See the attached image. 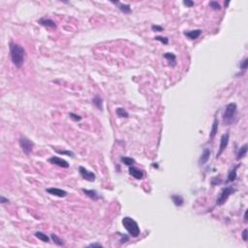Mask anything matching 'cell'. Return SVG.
<instances>
[{
    "label": "cell",
    "instance_id": "3",
    "mask_svg": "<svg viewBox=\"0 0 248 248\" xmlns=\"http://www.w3.org/2000/svg\"><path fill=\"white\" fill-rule=\"evenodd\" d=\"M236 112H237V107L236 103H230L226 106L222 117L223 122L226 125H231L234 122L235 117L236 116Z\"/></svg>",
    "mask_w": 248,
    "mask_h": 248
},
{
    "label": "cell",
    "instance_id": "6",
    "mask_svg": "<svg viewBox=\"0 0 248 248\" xmlns=\"http://www.w3.org/2000/svg\"><path fill=\"white\" fill-rule=\"evenodd\" d=\"M79 174H81V176L83 179H85L87 181H90V182L95 181V179H96L95 174L90 172V171H88L87 169H85L84 167L79 166Z\"/></svg>",
    "mask_w": 248,
    "mask_h": 248
},
{
    "label": "cell",
    "instance_id": "21",
    "mask_svg": "<svg viewBox=\"0 0 248 248\" xmlns=\"http://www.w3.org/2000/svg\"><path fill=\"white\" fill-rule=\"evenodd\" d=\"M120 161H121V163H123L124 165H126V166H133L134 165L135 163H136V161H135V159H133V158H131V157H126V156H122L121 158H120Z\"/></svg>",
    "mask_w": 248,
    "mask_h": 248
},
{
    "label": "cell",
    "instance_id": "34",
    "mask_svg": "<svg viewBox=\"0 0 248 248\" xmlns=\"http://www.w3.org/2000/svg\"><path fill=\"white\" fill-rule=\"evenodd\" d=\"M183 4H184L185 6H188V7H192V6H194V2L191 1V0H184V1H183Z\"/></svg>",
    "mask_w": 248,
    "mask_h": 248
},
{
    "label": "cell",
    "instance_id": "23",
    "mask_svg": "<svg viewBox=\"0 0 248 248\" xmlns=\"http://www.w3.org/2000/svg\"><path fill=\"white\" fill-rule=\"evenodd\" d=\"M35 236L37 238H39V241H42L43 242H49L50 240V236H47L46 234H44L42 232H36L35 233Z\"/></svg>",
    "mask_w": 248,
    "mask_h": 248
},
{
    "label": "cell",
    "instance_id": "31",
    "mask_svg": "<svg viewBox=\"0 0 248 248\" xmlns=\"http://www.w3.org/2000/svg\"><path fill=\"white\" fill-rule=\"evenodd\" d=\"M151 29L153 31H156V32H161L164 30V27H162L161 25H152L151 26Z\"/></svg>",
    "mask_w": 248,
    "mask_h": 248
},
{
    "label": "cell",
    "instance_id": "36",
    "mask_svg": "<svg viewBox=\"0 0 248 248\" xmlns=\"http://www.w3.org/2000/svg\"><path fill=\"white\" fill-rule=\"evenodd\" d=\"M88 247H103V245L101 243H90Z\"/></svg>",
    "mask_w": 248,
    "mask_h": 248
},
{
    "label": "cell",
    "instance_id": "14",
    "mask_svg": "<svg viewBox=\"0 0 248 248\" xmlns=\"http://www.w3.org/2000/svg\"><path fill=\"white\" fill-rule=\"evenodd\" d=\"M210 154H211V151L209 150V148H205L203 149V151L199 159V164L200 165H205L207 163V161L209 160L210 158Z\"/></svg>",
    "mask_w": 248,
    "mask_h": 248
},
{
    "label": "cell",
    "instance_id": "10",
    "mask_svg": "<svg viewBox=\"0 0 248 248\" xmlns=\"http://www.w3.org/2000/svg\"><path fill=\"white\" fill-rule=\"evenodd\" d=\"M129 174L133 176L134 179H143L144 178V173L141 172L140 169H138V168L136 167H133V166H130L129 167Z\"/></svg>",
    "mask_w": 248,
    "mask_h": 248
},
{
    "label": "cell",
    "instance_id": "32",
    "mask_svg": "<svg viewBox=\"0 0 248 248\" xmlns=\"http://www.w3.org/2000/svg\"><path fill=\"white\" fill-rule=\"evenodd\" d=\"M241 236H242V240H243L244 241H247V240H248V230H247V229H244V230H243Z\"/></svg>",
    "mask_w": 248,
    "mask_h": 248
},
{
    "label": "cell",
    "instance_id": "24",
    "mask_svg": "<svg viewBox=\"0 0 248 248\" xmlns=\"http://www.w3.org/2000/svg\"><path fill=\"white\" fill-rule=\"evenodd\" d=\"M116 112L117 114V117H129L128 112L123 108H117Z\"/></svg>",
    "mask_w": 248,
    "mask_h": 248
},
{
    "label": "cell",
    "instance_id": "11",
    "mask_svg": "<svg viewBox=\"0 0 248 248\" xmlns=\"http://www.w3.org/2000/svg\"><path fill=\"white\" fill-rule=\"evenodd\" d=\"M38 23H40L41 25L45 26V27H48V28H56V23L50 20V19H47V17H42L38 21Z\"/></svg>",
    "mask_w": 248,
    "mask_h": 248
},
{
    "label": "cell",
    "instance_id": "9",
    "mask_svg": "<svg viewBox=\"0 0 248 248\" xmlns=\"http://www.w3.org/2000/svg\"><path fill=\"white\" fill-rule=\"evenodd\" d=\"M46 192H48V193L50 194V195H54V196L59 197V198H64V197H66L67 195H68L67 191L62 190V189H59V188H55V187L47 188V189H46Z\"/></svg>",
    "mask_w": 248,
    "mask_h": 248
},
{
    "label": "cell",
    "instance_id": "13",
    "mask_svg": "<svg viewBox=\"0 0 248 248\" xmlns=\"http://www.w3.org/2000/svg\"><path fill=\"white\" fill-rule=\"evenodd\" d=\"M112 4L114 5H117V8L119 9V10L124 13V14H130L132 12V9H131V6L129 4H125V3H121L119 1H112Z\"/></svg>",
    "mask_w": 248,
    "mask_h": 248
},
{
    "label": "cell",
    "instance_id": "22",
    "mask_svg": "<svg viewBox=\"0 0 248 248\" xmlns=\"http://www.w3.org/2000/svg\"><path fill=\"white\" fill-rule=\"evenodd\" d=\"M246 153H247V145L245 144L238 150V152L236 154V159L237 160H241V159H242L246 155Z\"/></svg>",
    "mask_w": 248,
    "mask_h": 248
},
{
    "label": "cell",
    "instance_id": "16",
    "mask_svg": "<svg viewBox=\"0 0 248 248\" xmlns=\"http://www.w3.org/2000/svg\"><path fill=\"white\" fill-rule=\"evenodd\" d=\"M202 34V30L201 29H194V30H190V31H185L184 35L187 38H189L190 40H196L198 39Z\"/></svg>",
    "mask_w": 248,
    "mask_h": 248
},
{
    "label": "cell",
    "instance_id": "19",
    "mask_svg": "<svg viewBox=\"0 0 248 248\" xmlns=\"http://www.w3.org/2000/svg\"><path fill=\"white\" fill-rule=\"evenodd\" d=\"M92 103L99 111H103V99L99 95H95L92 99Z\"/></svg>",
    "mask_w": 248,
    "mask_h": 248
},
{
    "label": "cell",
    "instance_id": "2",
    "mask_svg": "<svg viewBox=\"0 0 248 248\" xmlns=\"http://www.w3.org/2000/svg\"><path fill=\"white\" fill-rule=\"evenodd\" d=\"M122 225L123 227L126 229V231L128 232L129 236L132 237H138L141 234V229L137 223V221H135L133 218L126 216L122 219Z\"/></svg>",
    "mask_w": 248,
    "mask_h": 248
},
{
    "label": "cell",
    "instance_id": "4",
    "mask_svg": "<svg viewBox=\"0 0 248 248\" xmlns=\"http://www.w3.org/2000/svg\"><path fill=\"white\" fill-rule=\"evenodd\" d=\"M236 191V188H234L233 186H227V187L223 188L222 191L220 192L219 196L216 199V205L217 206H222L226 203L228 198L231 196L232 194H234Z\"/></svg>",
    "mask_w": 248,
    "mask_h": 248
},
{
    "label": "cell",
    "instance_id": "8",
    "mask_svg": "<svg viewBox=\"0 0 248 248\" xmlns=\"http://www.w3.org/2000/svg\"><path fill=\"white\" fill-rule=\"evenodd\" d=\"M49 162L51 163V164H54V165H56L60 168H65V169H67V168H69V163L64 160V159H62L60 157H57V156H52L49 159Z\"/></svg>",
    "mask_w": 248,
    "mask_h": 248
},
{
    "label": "cell",
    "instance_id": "25",
    "mask_svg": "<svg viewBox=\"0 0 248 248\" xmlns=\"http://www.w3.org/2000/svg\"><path fill=\"white\" fill-rule=\"evenodd\" d=\"M50 237H51V240L54 241V242H55L56 245H58V246H63V245H64V241H63V240H62V238H60L59 236H57L56 235L52 234V235L50 236Z\"/></svg>",
    "mask_w": 248,
    "mask_h": 248
},
{
    "label": "cell",
    "instance_id": "5",
    "mask_svg": "<svg viewBox=\"0 0 248 248\" xmlns=\"http://www.w3.org/2000/svg\"><path fill=\"white\" fill-rule=\"evenodd\" d=\"M19 143H20V146L21 148V150L26 155H29L32 152L34 144H33V141H31L29 139H27L26 137H21Z\"/></svg>",
    "mask_w": 248,
    "mask_h": 248
},
{
    "label": "cell",
    "instance_id": "27",
    "mask_svg": "<svg viewBox=\"0 0 248 248\" xmlns=\"http://www.w3.org/2000/svg\"><path fill=\"white\" fill-rule=\"evenodd\" d=\"M154 39H155L156 41L161 42L162 44H164V45H168V44H169V38H168V37H163V36H156Z\"/></svg>",
    "mask_w": 248,
    "mask_h": 248
},
{
    "label": "cell",
    "instance_id": "15",
    "mask_svg": "<svg viewBox=\"0 0 248 248\" xmlns=\"http://www.w3.org/2000/svg\"><path fill=\"white\" fill-rule=\"evenodd\" d=\"M240 167V164L235 166L233 169L230 170L229 174H228V176H227V180H226V183H229V182H234L236 178H237V173H236V170L237 168Z\"/></svg>",
    "mask_w": 248,
    "mask_h": 248
},
{
    "label": "cell",
    "instance_id": "30",
    "mask_svg": "<svg viewBox=\"0 0 248 248\" xmlns=\"http://www.w3.org/2000/svg\"><path fill=\"white\" fill-rule=\"evenodd\" d=\"M69 117L71 119H73L74 121H81L82 120V117L78 116V114L74 113V112H70L69 113Z\"/></svg>",
    "mask_w": 248,
    "mask_h": 248
},
{
    "label": "cell",
    "instance_id": "35",
    "mask_svg": "<svg viewBox=\"0 0 248 248\" xmlns=\"http://www.w3.org/2000/svg\"><path fill=\"white\" fill-rule=\"evenodd\" d=\"M0 203H9V200L7 198H5L4 196H1V197H0Z\"/></svg>",
    "mask_w": 248,
    "mask_h": 248
},
{
    "label": "cell",
    "instance_id": "7",
    "mask_svg": "<svg viewBox=\"0 0 248 248\" xmlns=\"http://www.w3.org/2000/svg\"><path fill=\"white\" fill-rule=\"evenodd\" d=\"M229 140H230V134H229V133H226V134L222 135V137H221V140H220V145H219V149H218L216 158H219L220 155L224 152V150L228 146Z\"/></svg>",
    "mask_w": 248,
    "mask_h": 248
},
{
    "label": "cell",
    "instance_id": "18",
    "mask_svg": "<svg viewBox=\"0 0 248 248\" xmlns=\"http://www.w3.org/2000/svg\"><path fill=\"white\" fill-rule=\"evenodd\" d=\"M218 126H219V122H218V119L217 118H214L213 120V123H212V126H211V130H210V133H209V138L212 140L215 135L217 134V131H218Z\"/></svg>",
    "mask_w": 248,
    "mask_h": 248
},
{
    "label": "cell",
    "instance_id": "28",
    "mask_svg": "<svg viewBox=\"0 0 248 248\" xmlns=\"http://www.w3.org/2000/svg\"><path fill=\"white\" fill-rule=\"evenodd\" d=\"M209 6H210V8L213 9V10H218V11L221 10V6L217 1H210Z\"/></svg>",
    "mask_w": 248,
    "mask_h": 248
},
{
    "label": "cell",
    "instance_id": "17",
    "mask_svg": "<svg viewBox=\"0 0 248 248\" xmlns=\"http://www.w3.org/2000/svg\"><path fill=\"white\" fill-rule=\"evenodd\" d=\"M171 199L173 201V203H174L175 207H182L184 205V199L181 195L179 194H174L171 196Z\"/></svg>",
    "mask_w": 248,
    "mask_h": 248
},
{
    "label": "cell",
    "instance_id": "26",
    "mask_svg": "<svg viewBox=\"0 0 248 248\" xmlns=\"http://www.w3.org/2000/svg\"><path fill=\"white\" fill-rule=\"evenodd\" d=\"M55 151L57 152L58 154H62V155H67V156H70V157H75V154L74 152L70 151V150H60V149H57V148H55Z\"/></svg>",
    "mask_w": 248,
    "mask_h": 248
},
{
    "label": "cell",
    "instance_id": "20",
    "mask_svg": "<svg viewBox=\"0 0 248 248\" xmlns=\"http://www.w3.org/2000/svg\"><path fill=\"white\" fill-rule=\"evenodd\" d=\"M164 57L170 62V65L174 67L176 65V56L175 55H174L173 52H166L164 55Z\"/></svg>",
    "mask_w": 248,
    "mask_h": 248
},
{
    "label": "cell",
    "instance_id": "33",
    "mask_svg": "<svg viewBox=\"0 0 248 248\" xmlns=\"http://www.w3.org/2000/svg\"><path fill=\"white\" fill-rule=\"evenodd\" d=\"M119 235L121 236L120 243H124V242H126V241H129V237H128L126 235H121V234H119Z\"/></svg>",
    "mask_w": 248,
    "mask_h": 248
},
{
    "label": "cell",
    "instance_id": "12",
    "mask_svg": "<svg viewBox=\"0 0 248 248\" xmlns=\"http://www.w3.org/2000/svg\"><path fill=\"white\" fill-rule=\"evenodd\" d=\"M82 191L84 193L85 196H87L88 198L93 200V201H98V200L101 199V196L98 194V192H97L96 190H92V189L91 190H87V189L83 188Z\"/></svg>",
    "mask_w": 248,
    "mask_h": 248
},
{
    "label": "cell",
    "instance_id": "29",
    "mask_svg": "<svg viewBox=\"0 0 248 248\" xmlns=\"http://www.w3.org/2000/svg\"><path fill=\"white\" fill-rule=\"evenodd\" d=\"M240 67H241V69L243 71V72L247 69V67H248V59H247V58H244V59L241 62Z\"/></svg>",
    "mask_w": 248,
    "mask_h": 248
},
{
    "label": "cell",
    "instance_id": "1",
    "mask_svg": "<svg viewBox=\"0 0 248 248\" xmlns=\"http://www.w3.org/2000/svg\"><path fill=\"white\" fill-rule=\"evenodd\" d=\"M10 56L13 64L17 68H21L25 60V50L17 44H15L13 42L10 43Z\"/></svg>",
    "mask_w": 248,
    "mask_h": 248
},
{
    "label": "cell",
    "instance_id": "37",
    "mask_svg": "<svg viewBox=\"0 0 248 248\" xmlns=\"http://www.w3.org/2000/svg\"><path fill=\"white\" fill-rule=\"evenodd\" d=\"M244 221H245V222H247V210L245 211V213H244Z\"/></svg>",
    "mask_w": 248,
    "mask_h": 248
}]
</instances>
